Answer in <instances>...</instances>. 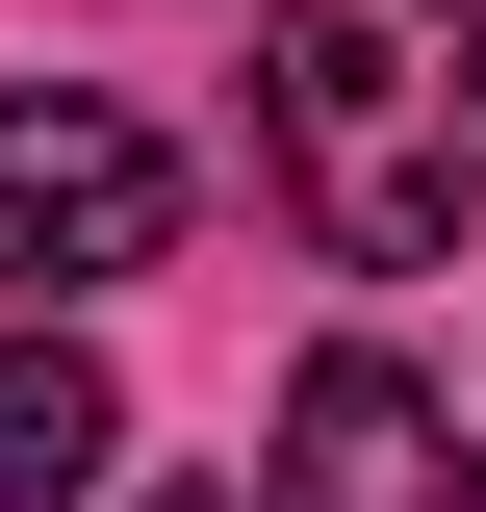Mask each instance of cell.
Returning <instances> with one entry per match:
<instances>
[{
	"mask_svg": "<svg viewBox=\"0 0 486 512\" xmlns=\"http://www.w3.org/2000/svg\"><path fill=\"white\" fill-rule=\"evenodd\" d=\"M256 154L359 282L486 231V0H282L256 26Z\"/></svg>",
	"mask_w": 486,
	"mask_h": 512,
	"instance_id": "6da1fadb",
	"label": "cell"
},
{
	"mask_svg": "<svg viewBox=\"0 0 486 512\" xmlns=\"http://www.w3.org/2000/svg\"><path fill=\"white\" fill-rule=\"evenodd\" d=\"M180 231V154L128 103H0V282L52 308V282H128V256Z\"/></svg>",
	"mask_w": 486,
	"mask_h": 512,
	"instance_id": "7a4b0ae2",
	"label": "cell"
},
{
	"mask_svg": "<svg viewBox=\"0 0 486 512\" xmlns=\"http://www.w3.org/2000/svg\"><path fill=\"white\" fill-rule=\"evenodd\" d=\"M282 512H486V461L410 359H307L282 384Z\"/></svg>",
	"mask_w": 486,
	"mask_h": 512,
	"instance_id": "3957f363",
	"label": "cell"
},
{
	"mask_svg": "<svg viewBox=\"0 0 486 512\" xmlns=\"http://www.w3.org/2000/svg\"><path fill=\"white\" fill-rule=\"evenodd\" d=\"M103 461H128V384L77 359L52 308H26V333H0V512H77Z\"/></svg>",
	"mask_w": 486,
	"mask_h": 512,
	"instance_id": "277c9868",
	"label": "cell"
},
{
	"mask_svg": "<svg viewBox=\"0 0 486 512\" xmlns=\"http://www.w3.org/2000/svg\"><path fill=\"white\" fill-rule=\"evenodd\" d=\"M154 512H205V487H154Z\"/></svg>",
	"mask_w": 486,
	"mask_h": 512,
	"instance_id": "5b68a950",
	"label": "cell"
}]
</instances>
